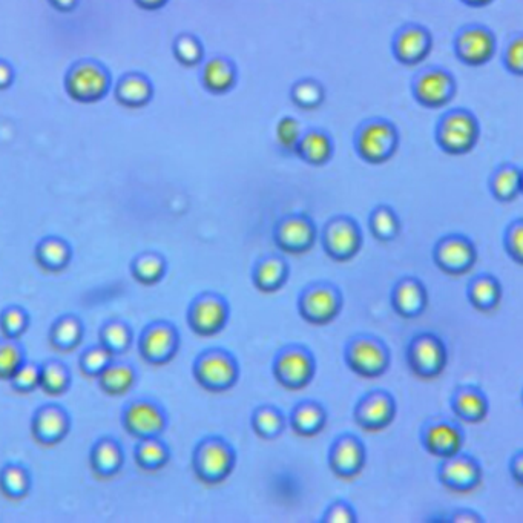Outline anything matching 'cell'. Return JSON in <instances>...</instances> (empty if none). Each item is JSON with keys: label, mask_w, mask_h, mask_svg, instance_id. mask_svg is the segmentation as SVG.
<instances>
[{"label": "cell", "mask_w": 523, "mask_h": 523, "mask_svg": "<svg viewBox=\"0 0 523 523\" xmlns=\"http://www.w3.org/2000/svg\"><path fill=\"white\" fill-rule=\"evenodd\" d=\"M370 234L376 241L392 243L401 235L402 221L398 212L390 204H376L367 220Z\"/></svg>", "instance_id": "obj_37"}, {"label": "cell", "mask_w": 523, "mask_h": 523, "mask_svg": "<svg viewBox=\"0 0 523 523\" xmlns=\"http://www.w3.org/2000/svg\"><path fill=\"white\" fill-rule=\"evenodd\" d=\"M458 93V83L453 74L442 68H430L416 77L413 96L419 105L427 109H442L450 105Z\"/></svg>", "instance_id": "obj_20"}, {"label": "cell", "mask_w": 523, "mask_h": 523, "mask_svg": "<svg viewBox=\"0 0 523 523\" xmlns=\"http://www.w3.org/2000/svg\"><path fill=\"white\" fill-rule=\"evenodd\" d=\"M320 231L315 220L303 212L287 214L275 223L272 238L284 255H306L315 247Z\"/></svg>", "instance_id": "obj_12"}, {"label": "cell", "mask_w": 523, "mask_h": 523, "mask_svg": "<svg viewBox=\"0 0 523 523\" xmlns=\"http://www.w3.org/2000/svg\"><path fill=\"white\" fill-rule=\"evenodd\" d=\"M358 511L347 499H335L323 511L320 523H358Z\"/></svg>", "instance_id": "obj_52"}, {"label": "cell", "mask_w": 523, "mask_h": 523, "mask_svg": "<svg viewBox=\"0 0 523 523\" xmlns=\"http://www.w3.org/2000/svg\"><path fill=\"white\" fill-rule=\"evenodd\" d=\"M168 260L160 252H142L131 261V275L143 286H155L168 274Z\"/></svg>", "instance_id": "obj_39"}, {"label": "cell", "mask_w": 523, "mask_h": 523, "mask_svg": "<svg viewBox=\"0 0 523 523\" xmlns=\"http://www.w3.org/2000/svg\"><path fill=\"white\" fill-rule=\"evenodd\" d=\"M73 255V246L65 238L57 237V235L42 238L34 249L36 263L51 274L62 272L70 266Z\"/></svg>", "instance_id": "obj_32"}, {"label": "cell", "mask_w": 523, "mask_h": 523, "mask_svg": "<svg viewBox=\"0 0 523 523\" xmlns=\"http://www.w3.org/2000/svg\"><path fill=\"white\" fill-rule=\"evenodd\" d=\"M99 343L114 355H122L128 352L129 347L134 343V332L125 321L111 320L103 324L100 329Z\"/></svg>", "instance_id": "obj_42"}, {"label": "cell", "mask_w": 523, "mask_h": 523, "mask_svg": "<svg viewBox=\"0 0 523 523\" xmlns=\"http://www.w3.org/2000/svg\"><path fill=\"white\" fill-rule=\"evenodd\" d=\"M287 427V415L278 405L261 404L252 410L250 428L261 441H275Z\"/></svg>", "instance_id": "obj_33"}, {"label": "cell", "mask_w": 523, "mask_h": 523, "mask_svg": "<svg viewBox=\"0 0 523 523\" xmlns=\"http://www.w3.org/2000/svg\"><path fill=\"white\" fill-rule=\"evenodd\" d=\"M171 448L162 436L137 439L134 448V458L143 471L155 473L165 468L171 461Z\"/></svg>", "instance_id": "obj_36"}, {"label": "cell", "mask_w": 523, "mask_h": 523, "mask_svg": "<svg viewBox=\"0 0 523 523\" xmlns=\"http://www.w3.org/2000/svg\"><path fill=\"white\" fill-rule=\"evenodd\" d=\"M25 361H27V355H25V349L19 343V339L2 336L0 338V379L10 381L11 376Z\"/></svg>", "instance_id": "obj_47"}, {"label": "cell", "mask_w": 523, "mask_h": 523, "mask_svg": "<svg viewBox=\"0 0 523 523\" xmlns=\"http://www.w3.org/2000/svg\"><path fill=\"white\" fill-rule=\"evenodd\" d=\"M428 300L430 297H428L427 284L413 275L399 278L390 290L392 309L404 320H416L424 315Z\"/></svg>", "instance_id": "obj_22"}, {"label": "cell", "mask_w": 523, "mask_h": 523, "mask_svg": "<svg viewBox=\"0 0 523 523\" xmlns=\"http://www.w3.org/2000/svg\"><path fill=\"white\" fill-rule=\"evenodd\" d=\"M30 327V313L19 304H11L0 312V333L5 338L20 339Z\"/></svg>", "instance_id": "obj_46"}, {"label": "cell", "mask_w": 523, "mask_h": 523, "mask_svg": "<svg viewBox=\"0 0 523 523\" xmlns=\"http://www.w3.org/2000/svg\"><path fill=\"white\" fill-rule=\"evenodd\" d=\"M116 94L120 103L131 106V108H137V106L146 105L151 99V83L145 77L131 74V76L123 77L120 80Z\"/></svg>", "instance_id": "obj_44"}, {"label": "cell", "mask_w": 523, "mask_h": 523, "mask_svg": "<svg viewBox=\"0 0 523 523\" xmlns=\"http://www.w3.org/2000/svg\"><path fill=\"white\" fill-rule=\"evenodd\" d=\"M497 40L490 28L470 25L462 28L454 39V54L459 62L471 68L488 65L496 56Z\"/></svg>", "instance_id": "obj_19"}, {"label": "cell", "mask_w": 523, "mask_h": 523, "mask_svg": "<svg viewBox=\"0 0 523 523\" xmlns=\"http://www.w3.org/2000/svg\"><path fill=\"white\" fill-rule=\"evenodd\" d=\"M344 362L353 375L378 379L392 366V350L384 339L373 333H356L344 346Z\"/></svg>", "instance_id": "obj_3"}, {"label": "cell", "mask_w": 523, "mask_h": 523, "mask_svg": "<svg viewBox=\"0 0 523 523\" xmlns=\"http://www.w3.org/2000/svg\"><path fill=\"white\" fill-rule=\"evenodd\" d=\"M116 355L109 352L106 347H103L102 344H96V346H91L89 349H86L85 352L80 355L79 367L80 372L85 376H91V378H97L106 367L114 361Z\"/></svg>", "instance_id": "obj_48"}, {"label": "cell", "mask_w": 523, "mask_h": 523, "mask_svg": "<svg viewBox=\"0 0 523 523\" xmlns=\"http://www.w3.org/2000/svg\"><path fill=\"white\" fill-rule=\"evenodd\" d=\"M11 79H13V74H11L10 66L0 62V88L10 85Z\"/></svg>", "instance_id": "obj_56"}, {"label": "cell", "mask_w": 523, "mask_h": 523, "mask_svg": "<svg viewBox=\"0 0 523 523\" xmlns=\"http://www.w3.org/2000/svg\"><path fill=\"white\" fill-rule=\"evenodd\" d=\"M448 359L447 343L435 332L416 333L405 349L408 370L422 381L439 378L447 369Z\"/></svg>", "instance_id": "obj_6"}, {"label": "cell", "mask_w": 523, "mask_h": 523, "mask_svg": "<svg viewBox=\"0 0 523 523\" xmlns=\"http://www.w3.org/2000/svg\"><path fill=\"white\" fill-rule=\"evenodd\" d=\"M419 441L430 456L438 459L450 458L464 450L465 430L459 421L435 416L422 424Z\"/></svg>", "instance_id": "obj_15"}, {"label": "cell", "mask_w": 523, "mask_h": 523, "mask_svg": "<svg viewBox=\"0 0 523 523\" xmlns=\"http://www.w3.org/2000/svg\"><path fill=\"white\" fill-rule=\"evenodd\" d=\"M438 520L447 523H485V517L479 511L471 508H456L451 510L445 517H439Z\"/></svg>", "instance_id": "obj_54"}, {"label": "cell", "mask_w": 523, "mask_h": 523, "mask_svg": "<svg viewBox=\"0 0 523 523\" xmlns=\"http://www.w3.org/2000/svg\"><path fill=\"white\" fill-rule=\"evenodd\" d=\"M433 50V36L428 28L422 25H405L392 43L395 59L404 66H416L425 62Z\"/></svg>", "instance_id": "obj_24"}, {"label": "cell", "mask_w": 523, "mask_h": 523, "mask_svg": "<svg viewBox=\"0 0 523 523\" xmlns=\"http://www.w3.org/2000/svg\"><path fill=\"white\" fill-rule=\"evenodd\" d=\"M238 464V451L223 436H204L192 451V470L201 484H223L234 473Z\"/></svg>", "instance_id": "obj_1"}, {"label": "cell", "mask_w": 523, "mask_h": 523, "mask_svg": "<svg viewBox=\"0 0 523 523\" xmlns=\"http://www.w3.org/2000/svg\"><path fill=\"white\" fill-rule=\"evenodd\" d=\"M335 155V143L323 129H307L301 137L295 157L313 168L329 165Z\"/></svg>", "instance_id": "obj_30"}, {"label": "cell", "mask_w": 523, "mask_h": 523, "mask_svg": "<svg viewBox=\"0 0 523 523\" xmlns=\"http://www.w3.org/2000/svg\"><path fill=\"white\" fill-rule=\"evenodd\" d=\"M89 464L94 474L103 479L117 476L125 465V451L116 438L103 436L91 448Z\"/></svg>", "instance_id": "obj_29"}, {"label": "cell", "mask_w": 523, "mask_h": 523, "mask_svg": "<svg viewBox=\"0 0 523 523\" xmlns=\"http://www.w3.org/2000/svg\"><path fill=\"white\" fill-rule=\"evenodd\" d=\"M8 382L17 393L36 392L40 387V364L27 359Z\"/></svg>", "instance_id": "obj_50"}, {"label": "cell", "mask_w": 523, "mask_h": 523, "mask_svg": "<svg viewBox=\"0 0 523 523\" xmlns=\"http://www.w3.org/2000/svg\"><path fill=\"white\" fill-rule=\"evenodd\" d=\"M85 336V324L74 313L60 315L50 329L51 346L60 352H73Z\"/></svg>", "instance_id": "obj_35"}, {"label": "cell", "mask_w": 523, "mask_h": 523, "mask_svg": "<svg viewBox=\"0 0 523 523\" xmlns=\"http://www.w3.org/2000/svg\"><path fill=\"white\" fill-rule=\"evenodd\" d=\"M122 424L135 439L162 436L168 428V413L154 399H135L123 408Z\"/></svg>", "instance_id": "obj_18"}, {"label": "cell", "mask_w": 523, "mask_h": 523, "mask_svg": "<svg viewBox=\"0 0 523 523\" xmlns=\"http://www.w3.org/2000/svg\"><path fill=\"white\" fill-rule=\"evenodd\" d=\"M297 309L301 320L310 326L332 324L344 309L343 290L332 281H312L298 293Z\"/></svg>", "instance_id": "obj_4"}, {"label": "cell", "mask_w": 523, "mask_h": 523, "mask_svg": "<svg viewBox=\"0 0 523 523\" xmlns=\"http://www.w3.org/2000/svg\"><path fill=\"white\" fill-rule=\"evenodd\" d=\"M292 267L284 254H264L250 272L255 289L264 295L280 292L289 283Z\"/></svg>", "instance_id": "obj_25"}, {"label": "cell", "mask_w": 523, "mask_h": 523, "mask_svg": "<svg viewBox=\"0 0 523 523\" xmlns=\"http://www.w3.org/2000/svg\"><path fill=\"white\" fill-rule=\"evenodd\" d=\"M504 66L508 73L523 76V37L517 36L508 43L504 54Z\"/></svg>", "instance_id": "obj_53"}, {"label": "cell", "mask_w": 523, "mask_h": 523, "mask_svg": "<svg viewBox=\"0 0 523 523\" xmlns=\"http://www.w3.org/2000/svg\"><path fill=\"white\" fill-rule=\"evenodd\" d=\"M204 89L215 96L231 93L238 83V68L231 59L214 57L204 63L201 70Z\"/></svg>", "instance_id": "obj_31"}, {"label": "cell", "mask_w": 523, "mask_h": 523, "mask_svg": "<svg viewBox=\"0 0 523 523\" xmlns=\"http://www.w3.org/2000/svg\"><path fill=\"white\" fill-rule=\"evenodd\" d=\"M70 430V413L59 404H45L37 408L31 421L33 438L43 447H54L65 441Z\"/></svg>", "instance_id": "obj_23"}, {"label": "cell", "mask_w": 523, "mask_h": 523, "mask_svg": "<svg viewBox=\"0 0 523 523\" xmlns=\"http://www.w3.org/2000/svg\"><path fill=\"white\" fill-rule=\"evenodd\" d=\"M481 139V125L468 109H453L436 126V143L445 154L461 157L470 154Z\"/></svg>", "instance_id": "obj_8"}, {"label": "cell", "mask_w": 523, "mask_h": 523, "mask_svg": "<svg viewBox=\"0 0 523 523\" xmlns=\"http://www.w3.org/2000/svg\"><path fill=\"white\" fill-rule=\"evenodd\" d=\"M73 382L70 367L59 359H48L40 364V387L50 396H62L68 392Z\"/></svg>", "instance_id": "obj_41"}, {"label": "cell", "mask_w": 523, "mask_h": 523, "mask_svg": "<svg viewBox=\"0 0 523 523\" xmlns=\"http://www.w3.org/2000/svg\"><path fill=\"white\" fill-rule=\"evenodd\" d=\"M324 254L335 263H349L364 247L361 224L352 215H333L320 232Z\"/></svg>", "instance_id": "obj_9"}, {"label": "cell", "mask_w": 523, "mask_h": 523, "mask_svg": "<svg viewBox=\"0 0 523 523\" xmlns=\"http://www.w3.org/2000/svg\"><path fill=\"white\" fill-rule=\"evenodd\" d=\"M436 476L445 490L468 494L476 491L484 482V467L476 456L462 450L450 458L439 459Z\"/></svg>", "instance_id": "obj_13"}, {"label": "cell", "mask_w": 523, "mask_h": 523, "mask_svg": "<svg viewBox=\"0 0 523 523\" xmlns=\"http://www.w3.org/2000/svg\"><path fill=\"white\" fill-rule=\"evenodd\" d=\"M304 129L300 120L293 116H283L275 126V140L283 154L295 157Z\"/></svg>", "instance_id": "obj_45"}, {"label": "cell", "mask_w": 523, "mask_h": 523, "mask_svg": "<svg viewBox=\"0 0 523 523\" xmlns=\"http://www.w3.org/2000/svg\"><path fill=\"white\" fill-rule=\"evenodd\" d=\"M174 54L178 62L185 66L200 65L204 59L203 43L191 34H181L174 43Z\"/></svg>", "instance_id": "obj_49"}, {"label": "cell", "mask_w": 523, "mask_h": 523, "mask_svg": "<svg viewBox=\"0 0 523 523\" xmlns=\"http://www.w3.org/2000/svg\"><path fill=\"white\" fill-rule=\"evenodd\" d=\"M401 145L398 126L387 119L362 123L355 135V149L362 162L384 165L390 162Z\"/></svg>", "instance_id": "obj_7"}, {"label": "cell", "mask_w": 523, "mask_h": 523, "mask_svg": "<svg viewBox=\"0 0 523 523\" xmlns=\"http://www.w3.org/2000/svg\"><path fill=\"white\" fill-rule=\"evenodd\" d=\"M290 100L303 111H315L326 100V88L318 80L306 77L293 83L290 88Z\"/></svg>", "instance_id": "obj_43"}, {"label": "cell", "mask_w": 523, "mask_h": 523, "mask_svg": "<svg viewBox=\"0 0 523 523\" xmlns=\"http://www.w3.org/2000/svg\"><path fill=\"white\" fill-rule=\"evenodd\" d=\"M192 375L206 392L226 393L240 382L241 364L231 350L209 347L195 356Z\"/></svg>", "instance_id": "obj_2"}, {"label": "cell", "mask_w": 523, "mask_h": 523, "mask_svg": "<svg viewBox=\"0 0 523 523\" xmlns=\"http://www.w3.org/2000/svg\"><path fill=\"white\" fill-rule=\"evenodd\" d=\"M488 189L494 200L499 203H511L522 195V169L514 163H504L491 174Z\"/></svg>", "instance_id": "obj_34"}, {"label": "cell", "mask_w": 523, "mask_h": 523, "mask_svg": "<svg viewBox=\"0 0 523 523\" xmlns=\"http://www.w3.org/2000/svg\"><path fill=\"white\" fill-rule=\"evenodd\" d=\"M327 465L338 479L353 481L367 465V445L355 433H341L327 450Z\"/></svg>", "instance_id": "obj_16"}, {"label": "cell", "mask_w": 523, "mask_h": 523, "mask_svg": "<svg viewBox=\"0 0 523 523\" xmlns=\"http://www.w3.org/2000/svg\"><path fill=\"white\" fill-rule=\"evenodd\" d=\"M31 487H33V479L25 465L8 462L0 468V491L8 499H24L30 494Z\"/></svg>", "instance_id": "obj_40"}, {"label": "cell", "mask_w": 523, "mask_h": 523, "mask_svg": "<svg viewBox=\"0 0 523 523\" xmlns=\"http://www.w3.org/2000/svg\"><path fill=\"white\" fill-rule=\"evenodd\" d=\"M504 249L511 261L517 266L523 264V218L517 217L508 223L504 231Z\"/></svg>", "instance_id": "obj_51"}, {"label": "cell", "mask_w": 523, "mask_h": 523, "mask_svg": "<svg viewBox=\"0 0 523 523\" xmlns=\"http://www.w3.org/2000/svg\"><path fill=\"white\" fill-rule=\"evenodd\" d=\"M398 415V401L387 389L364 393L353 407V421L367 433L387 430Z\"/></svg>", "instance_id": "obj_14"}, {"label": "cell", "mask_w": 523, "mask_h": 523, "mask_svg": "<svg viewBox=\"0 0 523 523\" xmlns=\"http://www.w3.org/2000/svg\"><path fill=\"white\" fill-rule=\"evenodd\" d=\"M329 422V410L318 399H303L293 405L287 415V425L300 438L321 435Z\"/></svg>", "instance_id": "obj_27"}, {"label": "cell", "mask_w": 523, "mask_h": 523, "mask_svg": "<svg viewBox=\"0 0 523 523\" xmlns=\"http://www.w3.org/2000/svg\"><path fill=\"white\" fill-rule=\"evenodd\" d=\"M462 4L467 5L471 8H484L488 5L493 4L494 0H461Z\"/></svg>", "instance_id": "obj_59"}, {"label": "cell", "mask_w": 523, "mask_h": 523, "mask_svg": "<svg viewBox=\"0 0 523 523\" xmlns=\"http://www.w3.org/2000/svg\"><path fill=\"white\" fill-rule=\"evenodd\" d=\"M100 389L111 396H122L128 393L137 382V370L128 362L112 361L99 376Z\"/></svg>", "instance_id": "obj_38"}, {"label": "cell", "mask_w": 523, "mask_h": 523, "mask_svg": "<svg viewBox=\"0 0 523 523\" xmlns=\"http://www.w3.org/2000/svg\"><path fill=\"white\" fill-rule=\"evenodd\" d=\"M318 372V361L310 347L301 343H290L275 353L272 375L275 381L290 392L307 389Z\"/></svg>", "instance_id": "obj_5"}, {"label": "cell", "mask_w": 523, "mask_h": 523, "mask_svg": "<svg viewBox=\"0 0 523 523\" xmlns=\"http://www.w3.org/2000/svg\"><path fill=\"white\" fill-rule=\"evenodd\" d=\"M181 346L178 327L171 321L158 320L148 324L139 338L142 358L154 366H165L177 356Z\"/></svg>", "instance_id": "obj_17"}, {"label": "cell", "mask_w": 523, "mask_h": 523, "mask_svg": "<svg viewBox=\"0 0 523 523\" xmlns=\"http://www.w3.org/2000/svg\"><path fill=\"white\" fill-rule=\"evenodd\" d=\"M508 473H510L511 479L517 487L523 485V451L516 450L511 454L510 461H508Z\"/></svg>", "instance_id": "obj_55"}, {"label": "cell", "mask_w": 523, "mask_h": 523, "mask_svg": "<svg viewBox=\"0 0 523 523\" xmlns=\"http://www.w3.org/2000/svg\"><path fill=\"white\" fill-rule=\"evenodd\" d=\"M231 303L217 290H203L192 298L186 312L189 329L201 338H212L231 321Z\"/></svg>", "instance_id": "obj_10"}, {"label": "cell", "mask_w": 523, "mask_h": 523, "mask_svg": "<svg viewBox=\"0 0 523 523\" xmlns=\"http://www.w3.org/2000/svg\"><path fill=\"white\" fill-rule=\"evenodd\" d=\"M450 410L461 424H481L490 413V399L477 385H458L450 396Z\"/></svg>", "instance_id": "obj_26"}, {"label": "cell", "mask_w": 523, "mask_h": 523, "mask_svg": "<svg viewBox=\"0 0 523 523\" xmlns=\"http://www.w3.org/2000/svg\"><path fill=\"white\" fill-rule=\"evenodd\" d=\"M51 4L57 8V10L68 11L74 8L77 4V0H51Z\"/></svg>", "instance_id": "obj_58"}, {"label": "cell", "mask_w": 523, "mask_h": 523, "mask_svg": "<svg viewBox=\"0 0 523 523\" xmlns=\"http://www.w3.org/2000/svg\"><path fill=\"white\" fill-rule=\"evenodd\" d=\"M109 89V77L102 65L80 62L66 77V91L77 102H97Z\"/></svg>", "instance_id": "obj_21"}, {"label": "cell", "mask_w": 523, "mask_h": 523, "mask_svg": "<svg viewBox=\"0 0 523 523\" xmlns=\"http://www.w3.org/2000/svg\"><path fill=\"white\" fill-rule=\"evenodd\" d=\"M502 297H504V287L496 275L482 272L468 281L467 300L477 312H494L499 309Z\"/></svg>", "instance_id": "obj_28"}, {"label": "cell", "mask_w": 523, "mask_h": 523, "mask_svg": "<svg viewBox=\"0 0 523 523\" xmlns=\"http://www.w3.org/2000/svg\"><path fill=\"white\" fill-rule=\"evenodd\" d=\"M431 258L442 274L448 277H464L476 266L479 252L476 243L468 235L453 232L436 241Z\"/></svg>", "instance_id": "obj_11"}, {"label": "cell", "mask_w": 523, "mask_h": 523, "mask_svg": "<svg viewBox=\"0 0 523 523\" xmlns=\"http://www.w3.org/2000/svg\"><path fill=\"white\" fill-rule=\"evenodd\" d=\"M168 0H137V4L140 7L146 8V10H158L166 4Z\"/></svg>", "instance_id": "obj_57"}]
</instances>
